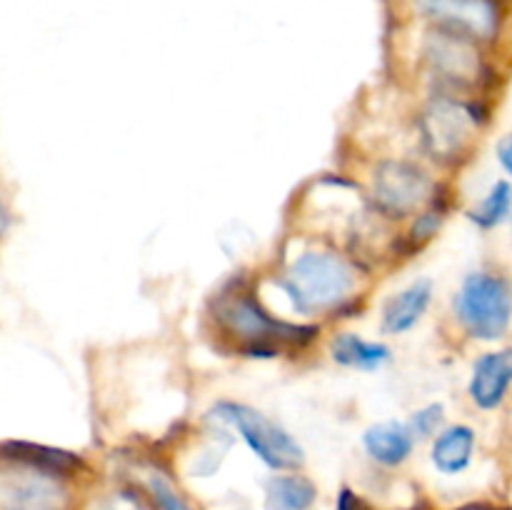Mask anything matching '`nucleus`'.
<instances>
[{
	"instance_id": "20e7f679",
	"label": "nucleus",
	"mask_w": 512,
	"mask_h": 510,
	"mask_svg": "<svg viewBox=\"0 0 512 510\" xmlns=\"http://www.w3.org/2000/svg\"><path fill=\"white\" fill-rule=\"evenodd\" d=\"M218 415L238 428L240 438L248 443V448L263 460L268 468L288 470L298 468L303 463V448L285 433L280 425H275L268 415L248 408V405L223 403L218 408Z\"/></svg>"
},
{
	"instance_id": "9d476101",
	"label": "nucleus",
	"mask_w": 512,
	"mask_h": 510,
	"mask_svg": "<svg viewBox=\"0 0 512 510\" xmlns=\"http://www.w3.org/2000/svg\"><path fill=\"white\" fill-rule=\"evenodd\" d=\"M512 385V350L488 353L475 363L470 398L478 408H498Z\"/></svg>"
},
{
	"instance_id": "aec40b11",
	"label": "nucleus",
	"mask_w": 512,
	"mask_h": 510,
	"mask_svg": "<svg viewBox=\"0 0 512 510\" xmlns=\"http://www.w3.org/2000/svg\"><path fill=\"white\" fill-rule=\"evenodd\" d=\"M440 220H443V215L440 213L420 215V220L415 223V228H413V243H425V240L433 238L435 230L440 228Z\"/></svg>"
},
{
	"instance_id": "412c9836",
	"label": "nucleus",
	"mask_w": 512,
	"mask_h": 510,
	"mask_svg": "<svg viewBox=\"0 0 512 510\" xmlns=\"http://www.w3.org/2000/svg\"><path fill=\"white\" fill-rule=\"evenodd\" d=\"M338 510H368V505H365L363 500L353 493V490L345 488L338 498Z\"/></svg>"
},
{
	"instance_id": "5701e85b",
	"label": "nucleus",
	"mask_w": 512,
	"mask_h": 510,
	"mask_svg": "<svg viewBox=\"0 0 512 510\" xmlns=\"http://www.w3.org/2000/svg\"><path fill=\"white\" fill-rule=\"evenodd\" d=\"M103 510H143V508H140V505L135 503V500L125 498V495H118V498L110 500V503L105 505Z\"/></svg>"
},
{
	"instance_id": "2eb2a0df",
	"label": "nucleus",
	"mask_w": 512,
	"mask_h": 510,
	"mask_svg": "<svg viewBox=\"0 0 512 510\" xmlns=\"http://www.w3.org/2000/svg\"><path fill=\"white\" fill-rule=\"evenodd\" d=\"M335 363L355 370H380L390 360V348L383 343H373L355 333H343L330 345Z\"/></svg>"
},
{
	"instance_id": "39448f33",
	"label": "nucleus",
	"mask_w": 512,
	"mask_h": 510,
	"mask_svg": "<svg viewBox=\"0 0 512 510\" xmlns=\"http://www.w3.org/2000/svg\"><path fill=\"white\" fill-rule=\"evenodd\" d=\"M0 470V510H65L68 493L58 475L13 463Z\"/></svg>"
},
{
	"instance_id": "1a4fd4ad",
	"label": "nucleus",
	"mask_w": 512,
	"mask_h": 510,
	"mask_svg": "<svg viewBox=\"0 0 512 510\" xmlns=\"http://www.w3.org/2000/svg\"><path fill=\"white\" fill-rule=\"evenodd\" d=\"M428 60L438 78L448 85H470L480 78V55L473 38L440 30L428 40Z\"/></svg>"
},
{
	"instance_id": "4be33fe9",
	"label": "nucleus",
	"mask_w": 512,
	"mask_h": 510,
	"mask_svg": "<svg viewBox=\"0 0 512 510\" xmlns=\"http://www.w3.org/2000/svg\"><path fill=\"white\" fill-rule=\"evenodd\" d=\"M498 158L500 163H503V168L512 175V135H508V138L498 145Z\"/></svg>"
},
{
	"instance_id": "ddd939ff",
	"label": "nucleus",
	"mask_w": 512,
	"mask_h": 510,
	"mask_svg": "<svg viewBox=\"0 0 512 510\" xmlns=\"http://www.w3.org/2000/svg\"><path fill=\"white\" fill-rule=\"evenodd\" d=\"M0 458L45 470L50 475H58V478H65V475L75 473L80 468V458H75L73 453L30 443H3L0 445Z\"/></svg>"
},
{
	"instance_id": "dca6fc26",
	"label": "nucleus",
	"mask_w": 512,
	"mask_h": 510,
	"mask_svg": "<svg viewBox=\"0 0 512 510\" xmlns=\"http://www.w3.org/2000/svg\"><path fill=\"white\" fill-rule=\"evenodd\" d=\"M315 485L300 475H278L265 488L268 510H310L315 503Z\"/></svg>"
},
{
	"instance_id": "0eeeda50",
	"label": "nucleus",
	"mask_w": 512,
	"mask_h": 510,
	"mask_svg": "<svg viewBox=\"0 0 512 510\" xmlns=\"http://www.w3.org/2000/svg\"><path fill=\"white\" fill-rule=\"evenodd\" d=\"M430 195V178L410 163H383L375 170L373 198L388 218L415 213Z\"/></svg>"
},
{
	"instance_id": "9b49d317",
	"label": "nucleus",
	"mask_w": 512,
	"mask_h": 510,
	"mask_svg": "<svg viewBox=\"0 0 512 510\" xmlns=\"http://www.w3.org/2000/svg\"><path fill=\"white\" fill-rule=\"evenodd\" d=\"M363 443L370 458L378 460L380 465L393 468V465L405 463L408 455L413 453L415 433L410 430V425L398 423V420H385V423L365 430Z\"/></svg>"
},
{
	"instance_id": "423d86ee",
	"label": "nucleus",
	"mask_w": 512,
	"mask_h": 510,
	"mask_svg": "<svg viewBox=\"0 0 512 510\" xmlns=\"http://www.w3.org/2000/svg\"><path fill=\"white\" fill-rule=\"evenodd\" d=\"M473 125L475 118L468 105L450 98L435 100L423 113V123H420L425 148L435 160L450 163L465 153L473 138Z\"/></svg>"
},
{
	"instance_id": "4468645a",
	"label": "nucleus",
	"mask_w": 512,
	"mask_h": 510,
	"mask_svg": "<svg viewBox=\"0 0 512 510\" xmlns=\"http://www.w3.org/2000/svg\"><path fill=\"white\" fill-rule=\"evenodd\" d=\"M475 433L468 425H453L443 430L433 445V463L440 473L455 475L465 470L473 460Z\"/></svg>"
},
{
	"instance_id": "393cba45",
	"label": "nucleus",
	"mask_w": 512,
	"mask_h": 510,
	"mask_svg": "<svg viewBox=\"0 0 512 510\" xmlns=\"http://www.w3.org/2000/svg\"><path fill=\"white\" fill-rule=\"evenodd\" d=\"M473 510H478V508H473Z\"/></svg>"
},
{
	"instance_id": "7ed1b4c3",
	"label": "nucleus",
	"mask_w": 512,
	"mask_h": 510,
	"mask_svg": "<svg viewBox=\"0 0 512 510\" xmlns=\"http://www.w3.org/2000/svg\"><path fill=\"white\" fill-rule=\"evenodd\" d=\"M460 323L473 338L495 340L508 330L512 318V288L493 273H473L465 278L455 298Z\"/></svg>"
},
{
	"instance_id": "f8f14e48",
	"label": "nucleus",
	"mask_w": 512,
	"mask_h": 510,
	"mask_svg": "<svg viewBox=\"0 0 512 510\" xmlns=\"http://www.w3.org/2000/svg\"><path fill=\"white\" fill-rule=\"evenodd\" d=\"M430 298H433V283L430 280H418L410 288H405L403 293L393 295L383 310V328L388 333L398 335L418 325V320L428 310Z\"/></svg>"
},
{
	"instance_id": "b1692460",
	"label": "nucleus",
	"mask_w": 512,
	"mask_h": 510,
	"mask_svg": "<svg viewBox=\"0 0 512 510\" xmlns=\"http://www.w3.org/2000/svg\"><path fill=\"white\" fill-rule=\"evenodd\" d=\"M8 223H10L8 210H5V208H3V203H0V238H3L5 230H8Z\"/></svg>"
},
{
	"instance_id": "6e6552de",
	"label": "nucleus",
	"mask_w": 512,
	"mask_h": 510,
	"mask_svg": "<svg viewBox=\"0 0 512 510\" xmlns=\"http://www.w3.org/2000/svg\"><path fill=\"white\" fill-rule=\"evenodd\" d=\"M420 13L438 23L440 30L465 38H490L498 30V0H415Z\"/></svg>"
},
{
	"instance_id": "f257e3e1",
	"label": "nucleus",
	"mask_w": 512,
	"mask_h": 510,
	"mask_svg": "<svg viewBox=\"0 0 512 510\" xmlns=\"http://www.w3.org/2000/svg\"><path fill=\"white\" fill-rule=\"evenodd\" d=\"M215 318L233 338L243 343L250 358H273L280 348H295L313 340L315 328L290 325L260 308L253 293L243 288L225 290L215 305Z\"/></svg>"
},
{
	"instance_id": "f03ea898",
	"label": "nucleus",
	"mask_w": 512,
	"mask_h": 510,
	"mask_svg": "<svg viewBox=\"0 0 512 510\" xmlns=\"http://www.w3.org/2000/svg\"><path fill=\"white\" fill-rule=\"evenodd\" d=\"M300 313H320L343 303L355 288V270L335 253H303L280 280Z\"/></svg>"
},
{
	"instance_id": "f3484780",
	"label": "nucleus",
	"mask_w": 512,
	"mask_h": 510,
	"mask_svg": "<svg viewBox=\"0 0 512 510\" xmlns=\"http://www.w3.org/2000/svg\"><path fill=\"white\" fill-rule=\"evenodd\" d=\"M512 208V185L500 180L490 188V193L485 195L483 203L470 213L473 223H478L480 228H495L498 223H503L508 218Z\"/></svg>"
},
{
	"instance_id": "a211bd4d",
	"label": "nucleus",
	"mask_w": 512,
	"mask_h": 510,
	"mask_svg": "<svg viewBox=\"0 0 512 510\" xmlns=\"http://www.w3.org/2000/svg\"><path fill=\"white\" fill-rule=\"evenodd\" d=\"M148 490L153 495V503L158 510H193L188 500L175 490V485L170 483L165 475H150L148 478Z\"/></svg>"
},
{
	"instance_id": "6ab92c4d",
	"label": "nucleus",
	"mask_w": 512,
	"mask_h": 510,
	"mask_svg": "<svg viewBox=\"0 0 512 510\" xmlns=\"http://www.w3.org/2000/svg\"><path fill=\"white\" fill-rule=\"evenodd\" d=\"M440 420H443V405H428V408H423L420 413L413 415L410 430H413L415 435H420V438H425V435H430L438 428Z\"/></svg>"
}]
</instances>
